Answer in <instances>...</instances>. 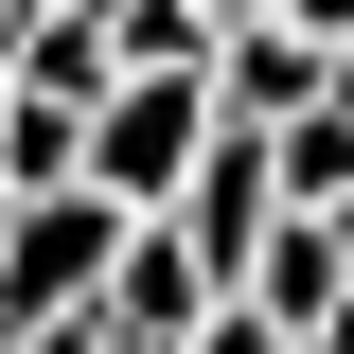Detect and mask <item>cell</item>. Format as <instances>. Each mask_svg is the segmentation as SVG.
<instances>
[{"mask_svg": "<svg viewBox=\"0 0 354 354\" xmlns=\"http://www.w3.org/2000/svg\"><path fill=\"white\" fill-rule=\"evenodd\" d=\"M337 248H354V213H337Z\"/></svg>", "mask_w": 354, "mask_h": 354, "instance_id": "cell-8", "label": "cell"}, {"mask_svg": "<svg viewBox=\"0 0 354 354\" xmlns=\"http://www.w3.org/2000/svg\"><path fill=\"white\" fill-rule=\"evenodd\" d=\"M177 354H283V337H266L248 301H213V319H195V337H177Z\"/></svg>", "mask_w": 354, "mask_h": 354, "instance_id": "cell-5", "label": "cell"}, {"mask_svg": "<svg viewBox=\"0 0 354 354\" xmlns=\"http://www.w3.org/2000/svg\"><path fill=\"white\" fill-rule=\"evenodd\" d=\"M337 124H354V53H337Z\"/></svg>", "mask_w": 354, "mask_h": 354, "instance_id": "cell-7", "label": "cell"}, {"mask_svg": "<svg viewBox=\"0 0 354 354\" xmlns=\"http://www.w3.org/2000/svg\"><path fill=\"white\" fill-rule=\"evenodd\" d=\"M195 319H213V266L177 248V230H124L106 283H88V337H106V354H177Z\"/></svg>", "mask_w": 354, "mask_h": 354, "instance_id": "cell-2", "label": "cell"}, {"mask_svg": "<svg viewBox=\"0 0 354 354\" xmlns=\"http://www.w3.org/2000/svg\"><path fill=\"white\" fill-rule=\"evenodd\" d=\"M230 301H248V319H266V337H283V354H301L319 319L354 301V248H337V230H301V213H283V230H266V248H248V283H230Z\"/></svg>", "mask_w": 354, "mask_h": 354, "instance_id": "cell-3", "label": "cell"}, {"mask_svg": "<svg viewBox=\"0 0 354 354\" xmlns=\"http://www.w3.org/2000/svg\"><path fill=\"white\" fill-rule=\"evenodd\" d=\"M0 88L18 106H106V18H36V36L0 53Z\"/></svg>", "mask_w": 354, "mask_h": 354, "instance_id": "cell-4", "label": "cell"}, {"mask_svg": "<svg viewBox=\"0 0 354 354\" xmlns=\"http://www.w3.org/2000/svg\"><path fill=\"white\" fill-rule=\"evenodd\" d=\"M124 213H88V195H0V337H36V319H88Z\"/></svg>", "mask_w": 354, "mask_h": 354, "instance_id": "cell-1", "label": "cell"}, {"mask_svg": "<svg viewBox=\"0 0 354 354\" xmlns=\"http://www.w3.org/2000/svg\"><path fill=\"white\" fill-rule=\"evenodd\" d=\"M301 354H354V301H337V319H319V337H301Z\"/></svg>", "mask_w": 354, "mask_h": 354, "instance_id": "cell-6", "label": "cell"}]
</instances>
